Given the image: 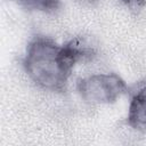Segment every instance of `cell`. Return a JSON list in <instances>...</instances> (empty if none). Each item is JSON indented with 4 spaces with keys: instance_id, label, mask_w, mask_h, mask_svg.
I'll return each instance as SVG.
<instances>
[{
    "instance_id": "cell-1",
    "label": "cell",
    "mask_w": 146,
    "mask_h": 146,
    "mask_svg": "<svg viewBox=\"0 0 146 146\" xmlns=\"http://www.w3.org/2000/svg\"><path fill=\"white\" fill-rule=\"evenodd\" d=\"M92 56L94 50L78 38L59 44L50 38L38 35L27 43L22 66L39 88L64 92L76 63Z\"/></svg>"
},
{
    "instance_id": "cell-2",
    "label": "cell",
    "mask_w": 146,
    "mask_h": 146,
    "mask_svg": "<svg viewBox=\"0 0 146 146\" xmlns=\"http://www.w3.org/2000/svg\"><path fill=\"white\" fill-rule=\"evenodd\" d=\"M80 97L91 105L113 104L129 92L125 81L116 73H98L81 78L76 81Z\"/></svg>"
},
{
    "instance_id": "cell-3",
    "label": "cell",
    "mask_w": 146,
    "mask_h": 146,
    "mask_svg": "<svg viewBox=\"0 0 146 146\" xmlns=\"http://www.w3.org/2000/svg\"><path fill=\"white\" fill-rule=\"evenodd\" d=\"M127 123L135 130H146V81L131 95Z\"/></svg>"
},
{
    "instance_id": "cell-4",
    "label": "cell",
    "mask_w": 146,
    "mask_h": 146,
    "mask_svg": "<svg viewBox=\"0 0 146 146\" xmlns=\"http://www.w3.org/2000/svg\"><path fill=\"white\" fill-rule=\"evenodd\" d=\"M23 8L31 11L51 14L60 8V0H16Z\"/></svg>"
},
{
    "instance_id": "cell-5",
    "label": "cell",
    "mask_w": 146,
    "mask_h": 146,
    "mask_svg": "<svg viewBox=\"0 0 146 146\" xmlns=\"http://www.w3.org/2000/svg\"><path fill=\"white\" fill-rule=\"evenodd\" d=\"M122 3L133 13H138L146 7V0H121Z\"/></svg>"
}]
</instances>
